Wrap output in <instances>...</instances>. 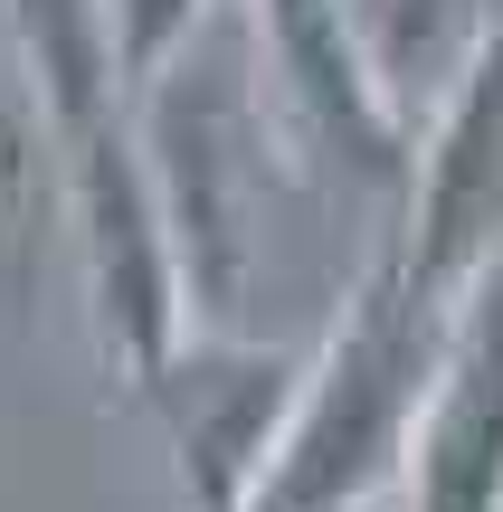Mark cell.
<instances>
[{
  "mask_svg": "<svg viewBox=\"0 0 503 512\" xmlns=\"http://www.w3.org/2000/svg\"><path fill=\"white\" fill-rule=\"evenodd\" d=\"M390 512H399V503H390Z\"/></svg>",
  "mask_w": 503,
  "mask_h": 512,
  "instance_id": "obj_11",
  "label": "cell"
},
{
  "mask_svg": "<svg viewBox=\"0 0 503 512\" xmlns=\"http://www.w3.org/2000/svg\"><path fill=\"white\" fill-rule=\"evenodd\" d=\"M114 10V57H124V95L143 105L152 86H162L171 67H181L190 48L209 38V19H219V0H105Z\"/></svg>",
  "mask_w": 503,
  "mask_h": 512,
  "instance_id": "obj_9",
  "label": "cell"
},
{
  "mask_svg": "<svg viewBox=\"0 0 503 512\" xmlns=\"http://www.w3.org/2000/svg\"><path fill=\"white\" fill-rule=\"evenodd\" d=\"M304 370H314V351L257 342V332H190L152 380H133L143 418L171 446V475H181L190 512H257L266 465L295 427Z\"/></svg>",
  "mask_w": 503,
  "mask_h": 512,
  "instance_id": "obj_4",
  "label": "cell"
},
{
  "mask_svg": "<svg viewBox=\"0 0 503 512\" xmlns=\"http://www.w3.org/2000/svg\"><path fill=\"white\" fill-rule=\"evenodd\" d=\"M0 19H10V48H19V76H29V105H38L48 143L133 105L105 0H0Z\"/></svg>",
  "mask_w": 503,
  "mask_h": 512,
  "instance_id": "obj_7",
  "label": "cell"
},
{
  "mask_svg": "<svg viewBox=\"0 0 503 512\" xmlns=\"http://www.w3.org/2000/svg\"><path fill=\"white\" fill-rule=\"evenodd\" d=\"M247 38H257V95L266 124L323 162L333 181L390 190L409 200L418 181V124L399 114V95L380 86L371 48H361L352 10L342 0H247Z\"/></svg>",
  "mask_w": 503,
  "mask_h": 512,
  "instance_id": "obj_3",
  "label": "cell"
},
{
  "mask_svg": "<svg viewBox=\"0 0 503 512\" xmlns=\"http://www.w3.org/2000/svg\"><path fill=\"white\" fill-rule=\"evenodd\" d=\"M456 313L399 275V256L380 247L361 266L352 304L333 313V332L314 342L295 427H285L276 465H266L257 512H390L409 494V456L428 427L437 370H447Z\"/></svg>",
  "mask_w": 503,
  "mask_h": 512,
  "instance_id": "obj_1",
  "label": "cell"
},
{
  "mask_svg": "<svg viewBox=\"0 0 503 512\" xmlns=\"http://www.w3.org/2000/svg\"><path fill=\"white\" fill-rule=\"evenodd\" d=\"M399 512H503V256L456 304Z\"/></svg>",
  "mask_w": 503,
  "mask_h": 512,
  "instance_id": "obj_6",
  "label": "cell"
},
{
  "mask_svg": "<svg viewBox=\"0 0 503 512\" xmlns=\"http://www.w3.org/2000/svg\"><path fill=\"white\" fill-rule=\"evenodd\" d=\"M57 152V190H67V228H76V266H86V313H95V351L114 380H152L171 351L190 342V275L181 238H171V200L162 171L143 152V114H105V124L67 133Z\"/></svg>",
  "mask_w": 503,
  "mask_h": 512,
  "instance_id": "obj_2",
  "label": "cell"
},
{
  "mask_svg": "<svg viewBox=\"0 0 503 512\" xmlns=\"http://www.w3.org/2000/svg\"><path fill=\"white\" fill-rule=\"evenodd\" d=\"M342 10H352L380 86L399 95V114H409L418 133H428V114L466 86V67L485 57V38L503 29L485 0H342Z\"/></svg>",
  "mask_w": 503,
  "mask_h": 512,
  "instance_id": "obj_8",
  "label": "cell"
},
{
  "mask_svg": "<svg viewBox=\"0 0 503 512\" xmlns=\"http://www.w3.org/2000/svg\"><path fill=\"white\" fill-rule=\"evenodd\" d=\"M19 171H29V124L0 114V190H19Z\"/></svg>",
  "mask_w": 503,
  "mask_h": 512,
  "instance_id": "obj_10",
  "label": "cell"
},
{
  "mask_svg": "<svg viewBox=\"0 0 503 512\" xmlns=\"http://www.w3.org/2000/svg\"><path fill=\"white\" fill-rule=\"evenodd\" d=\"M390 256L428 304H466L475 275L503 256V29L466 67V86L418 133V181L399 200Z\"/></svg>",
  "mask_w": 503,
  "mask_h": 512,
  "instance_id": "obj_5",
  "label": "cell"
}]
</instances>
